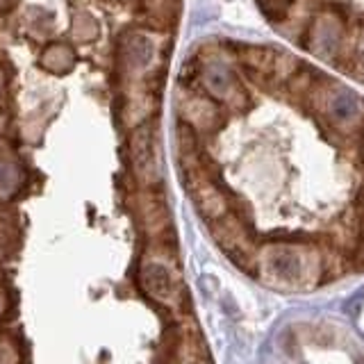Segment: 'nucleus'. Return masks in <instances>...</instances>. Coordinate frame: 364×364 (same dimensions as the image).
<instances>
[{"label": "nucleus", "mask_w": 364, "mask_h": 364, "mask_svg": "<svg viewBox=\"0 0 364 364\" xmlns=\"http://www.w3.org/2000/svg\"><path fill=\"white\" fill-rule=\"evenodd\" d=\"M257 266L280 285H308L321 278V255L294 244H268L259 253Z\"/></svg>", "instance_id": "obj_1"}, {"label": "nucleus", "mask_w": 364, "mask_h": 364, "mask_svg": "<svg viewBox=\"0 0 364 364\" xmlns=\"http://www.w3.org/2000/svg\"><path fill=\"white\" fill-rule=\"evenodd\" d=\"M130 153H132V164L135 171L139 173V178L155 180L158 162H155V144L151 126H139L135 130L132 139H130Z\"/></svg>", "instance_id": "obj_2"}, {"label": "nucleus", "mask_w": 364, "mask_h": 364, "mask_svg": "<svg viewBox=\"0 0 364 364\" xmlns=\"http://www.w3.org/2000/svg\"><path fill=\"white\" fill-rule=\"evenodd\" d=\"M142 287L151 298L160 303H169L176 296V280L169 271V266L162 262H146L142 266Z\"/></svg>", "instance_id": "obj_3"}, {"label": "nucleus", "mask_w": 364, "mask_h": 364, "mask_svg": "<svg viewBox=\"0 0 364 364\" xmlns=\"http://www.w3.org/2000/svg\"><path fill=\"white\" fill-rule=\"evenodd\" d=\"M123 55L132 68H149L155 55V43L151 37H146L142 32H130L126 34L123 41Z\"/></svg>", "instance_id": "obj_4"}, {"label": "nucleus", "mask_w": 364, "mask_h": 364, "mask_svg": "<svg viewBox=\"0 0 364 364\" xmlns=\"http://www.w3.org/2000/svg\"><path fill=\"white\" fill-rule=\"evenodd\" d=\"M73 62H75V55L71 48L66 46H48L46 50L41 53V66L46 68L50 73H68L73 68Z\"/></svg>", "instance_id": "obj_5"}, {"label": "nucleus", "mask_w": 364, "mask_h": 364, "mask_svg": "<svg viewBox=\"0 0 364 364\" xmlns=\"http://www.w3.org/2000/svg\"><path fill=\"white\" fill-rule=\"evenodd\" d=\"M73 28H75V39H80V41H91V39L98 37V25H96V21H93L89 14L77 16L75 23H73Z\"/></svg>", "instance_id": "obj_6"}, {"label": "nucleus", "mask_w": 364, "mask_h": 364, "mask_svg": "<svg viewBox=\"0 0 364 364\" xmlns=\"http://www.w3.org/2000/svg\"><path fill=\"white\" fill-rule=\"evenodd\" d=\"M19 362V351L7 340H0V364H16Z\"/></svg>", "instance_id": "obj_7"}, {"label": "nucleus", "mask_w": 364, "mask_h": 364, "mask_svg": "<svg viewBox=\"0 0 364 364\" xmlns=\"http://www.w3.org/2000/svg\"><path fill=\"white\" fill-rule=\"evenodd\" d=\"M12 176H14V171H12L10 164H0V189H10L12 187V182L16 180Z\"/></svg>", "instance_id": "obj_8"}, {"label": "nucleus", "mask_w": 364, "mask_h": 364, "mask_svg": "<svg viewBox=\"0 0 364 364\" xmlns=\"http://www.w3.org/2000/svg\"><path fill=\"white\" fill-rule=\"evenodd\" d=\"M5 126H7V112L3 103H0V132H5Z\"/></svg>", "instance_id": "obj_9"}, {"label": "nucleus", "mask_w": 364, "mask_h": 364, "mask_svg": "<svg viewBox=\"0 0 364 364\" xmlns=\"http://www.w3.org/2000/svg\"><path fill=\"white\" fill-rule=\"evenodd\" d=\"M0 310H3V305H0Z\"/></svg>", "instance_id": "obj_10"}]
</instances>
